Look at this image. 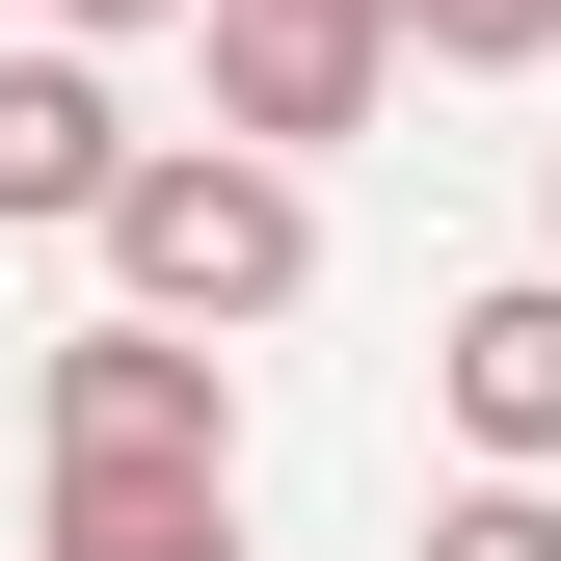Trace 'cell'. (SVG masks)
<instances>
[{"label": "cell", "mask_w": 561, "mask_h": 561, "mask_svg": "<svg viewBox=\"0 0 561 561\" xmlns=\"http://www.w3.org/2000/svg\"><path fill=\"white\" fill-rule=\"evenodd\" d=\"M27 428H54V481H241V375L187 321H81L27 375Z\"/></svg>", "instance_id": "obj_2"}, {"label": "cell", "mask_w": 561, "mask_h": 561, "mask_svg": "<svg viewBox=\"0 0 561 561\" xmlns=\"http://www.w3.org/2000/svg\"><path fill=\"white\" fill-rule=\"evenodd\" d=\"M375 27H401V0H375Z\"/></svg>", "instance_id": "obj_10"}, {"label": "cell", "mask_w": 561, "mask_h": 561, "mask_svg": "<svg viewBox=\"0 0 561 561\" xmlns=\"http://www.w3.org/2000/svg\"><path fill=\"white\" fill-rule=\"evenodd\" d=\"M428 401H455L508 481H561V267H508V295H455V321H428Z\"/></svg>", "instance_id": "obj_4"}, {"label": "cell", "mask_w": 561, "mask_h": 561, "mask_svg": "<svg viewBox=\"0 0 561 561\" xmlns=\"http://www.w3.org/2000/svg\"><path fill=\"white\" fill-rule=\"evenodd\" d=\"M81 27H187V0H54V54H81Z\"/></svg>", "instance_id": "obj_9"}, {"label": "cell", "mask_w": 561, "mask_h": 561, "mask_svg": "<svg viewBox=\"0 0 561 561\" xmlns=\"http://www.w3.org/2000/svg\"><path fill=\"white\" fill-rule=\"evenodd\" d=\"M187 27H215V134L241 161H321V134H375V81H401L375 0H187Z\"/></svg>", "instance_id": "obj_3"}, {"label": "cell", "mask_w": 561, "mask_h": 561, "mask_svg": "<svg viewBox=\"0 0 561 561\" xmlns=\"http://www.w3.org/2000/svg\"><path fill=\"white\" fill-rule=\"evenodd\" d=\"M27 561H241V481H54Z\"/></svg>", "instance_id": "obj_6"}, {"label": "cell", "mask_w": 561, "mask_h": 561, "mask_svg": "<svg viewBox=\"0 0 561 561\" xmlns=\"http://www.w3.org/2000/svg\"><path fill=\"white\" fill-rule=\"evenodd\" d=\"M428 561H561V481H481V508H428Z\"/></svg>", "instance_id": "obj_8"}, {"label": "cell", "mask_w": 561, "mask_h": 561, "mask_svg": "<svg viewBox=\"0 0 561 561\" xmlns=\"http://www.w3.org/2000/svg\"><path fill=\"white\" fill-rule=\"evenodd\" d=\"M81 241H107V321H187V347L321 295V187L241 161V134H134V187H107Z\"/></svg>", "instance_id": "obj_1"}, {"label": "cell", "mask_w": 561, "mask_h": 561, "mask_svg": "<svg viewBox=\"0 0 561 561\" xmlns=\"http://www.w3.org/2000/svg\"><path fill=\"white\" fill-rule=\"evenodd\" d=\"M535 215H561V187H535Z\"/></svg>", "instance_id": "obj_11"}, {"label": "cell", "mask_w": 561, "mask_h": 561, "mask_svg": "<svg viewBox=\"0 0 561 561\" xmlns=\"http://www.w3.org/2000/svg\"><path fill=\"white\" fill-rule=\"evenodd\" d=\"M107 187H134V107L81 81V54H0V215H27V241H81Z\"/></svg>", "instance_id": "obj_5"}, {"label": "cell", "mask_w": 561, "mask_h": 561, "mask_svg": "<svg viewBox=\"0 0 561 561\" xmlns=\"http://www.w3.org/2000/svg\"><path fill=\"white\" fill-rule=\"evenodd\" d=\"M401 54H428V81H535V54H561V0H401Z\"/></svg>", "instance_id": "obj_7"}]
</instances>
